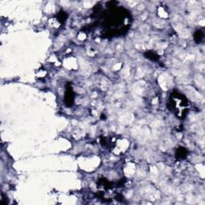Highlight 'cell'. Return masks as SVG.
<instances>
[{
  "instance_id": "obj_1",
  "label": "cell",
  "mask_w": 205,
  "mask_h": 205,
  "mask_svg": "<svg viewBox=\"0 0 205 205\" xmlns=\"http://www.w3.org/2000/svg\"><path fill=\"white\" fill-rule=\"evenodd\" d=\"M170 104H171V108L175 114L179 118H183L188 113V102L183 95L178 92H174L171 95Z\"/></svg>"
},
{
  "instance_id": "obj_2",
  "label": "cell",
  "mask_w": 205,
  "mask_h": 205,
  "mask_svg": "<svg viewBox=\"0 0 205 205\" xmlns=\"http://www.w3.org/2000/svg\"><path fill=\"white\" fill-rule=\"evenodd\" d=\"M74 99H75V94L73 92L72 87H71V84H68L66 87L65 97H64L65 104L67 107H71L74 104Z\"/></svg>"
},
{
  "instance_id": "obj_3",
  "label": "cell",
  "mask_w": 205,
  "mask_h": 205,
  "mask_svg": "<svg viewBox=\"0 0 205 205\" xmlns=\"http://www.w3.org/2000/svg\"><path fill=\"white\" fill-rule=\"evenodd\" d=\"M187 155H188V152L186 149L183 148V147H180L176 152V157L178 160H183L184 158H186Z\"/></svg>"
},
{
  "instance_id": "obj_4",
  "label": "cell",
  "mask_w": 205,
  "mask_h": 205,
  "mask_svg": "<svg viewBox=\"0 0 205 205\" xmlns=\"http://www.w3.org/2000/svg\"><path fill=\"white\" fill-rule=\"evenodd\" d=\"M144 55L147 57V59L152 60V61H156L159 59V56L153 51H148L144 54Z\"/></svg>"
},
{
  "instance_id": "obj_5",
  "label": "cell",
  "mask_w": 205,
  "mask_h": 205,
  "mask_svg": "<svg viewBox=\"0 0 205 205\" xmlns=\"http://www.w3.org/2000/svg\"><path fill=\"white\" fill-rule=\"evenodd\" d=\"M203 37H204L203 32L201 31L200 30H199V31H196L195 35H194V39H195V41H196L197 43H200V42L202 41Z\"/></svg>"
},
{
  "instance_id": "obj_6",
  "label": "cell",
  "mask_w": 205,
  "mask_h": 205,
  "mask_svg": "<svg viewBox=\"0 0 205 205\" xmlns=\"http://www.w3.org/2000/svg\"><path fill=\"white\" fill-rule=\"evenodd\" d=\"M57 18L59 19V21L60 22H64L66 21V19H67V15L65 11H59L58 13V15H57Z\"/></svg>"
}]
</instances>
